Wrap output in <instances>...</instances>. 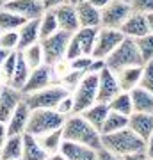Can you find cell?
<instances>
[{"mask_svg":"<svg viewBox=\"0 0 153 160\" xmlns=\"http://www.w3.org/2000/svg\"><path fill=\"white\" fill-rule=\"evenodd\" d=\"M69 62V68L71 69H79V71H87L93 62V57L91 55H80V57L73 59V61H68Z\"/></svg>","mask_w":153,"mask_h":160,"instance_id":"41","label":"cell"},{"mask_svg":"<svg viewBox=\"0 0 153 160\" xmlns=\"http://www.w3.org/2000/svg\"><path fill=\"white\" fill-rule=\"evenodd\" d=\"M7 139V128H6V123L4 121H0V148H2V144L6 142Z\"/></svg>","mask_w":153,"mask_h":160,"instance_id":"46","label":"cell"},{"mask_svg":"<svg viewBox=\"0 0 153 160\" xmlns=\"http://www.w3.org/2000/svg\"><path fill=\"white\" fill-rule=\"evenodd\" d=\"M43 2V7L46 9H55L57 6H61V4H64V2H68V0H41Z\"/></svg>","mask_w":153,"mask_h":160,"instance_id":"45","label":"cell"},{"mask_svg":"<svg viewBox=\"0 0 153 160\" xmlns=\"http://www.w3.org/2000/svg\"><path fill=\"white\" fill-rule=\"evenodd\" d=\"M142 64L144 62L141 59V53L132 38H123V41L105 57V66L114 73L128 66H142Z\"/></svg>","mask_w":153,"mask_h":160,"instance_id":"3","label":"cell"},{"mask_svg":"<svg viewBox=\"0 0 153 160\" xmlns=\"http://www.w3.org/2000/svg\"><path fill=\"white\" fill-rule=\"evenodd\" d=\"M141 71H142V66H128V68L119 69L116 73L119 89L121 91H130V89L137 87L139 80H141Z\"/></svg>","mask_w":153,"mask_h":160,"instance_id":"24","label":"cell"},{"mask_svg":"<svg viewBox=\"0 0 153 160\" xmlns=\"http://www.w3.org/2000/svg\"><path fill=\"white\" fill-rule=\"evenodd\" d=\"M30 116V109L25 102H20L18 107L14 109V112L11 114V118L6 121V128H7V135H16V133H23L27 128V121Z\"/></svg>","mask_w":153,"mask_h":160,"instance_id":"18","label":"cell"},{"mask_svg":"<svg viewBox=\"0 0 153 160\" xmlns=\"http://www.w3.org/2000/svg\"><path fill=\"white\" fill-rule=\"evenodd\" d=\"M80 55H84V53H82V48H80V45L77 43V39L71 36V38H69V43H68V48H66V61H73V59L80 57Z\"/></svg>","mask_w":153,"mask_h":160,"instance_id":"42","label":"cell"},{"mask_svg":"<svg viewBox=\"0 0 153 160\" xmlns=\"http://www.w3.org/2000/svg\"><path fill=\"white\" fill-rule=\"evenodd\" d=\"M25 22H27V18L20 16V14L9 11L6 7H0V32H4V30H18Z\"/></svg>","mask_w":153,"mask_h":160,"instance_id":"31","label":"cell"},{"mask_svg":"<svg viewBox=\"0 0 153 160\" xmlns=\"http://www.w3.org/2000/svg\"><path fill=\"white\" fill-rule=\"evenodd\" d=\"M22 141H23V158L25 160H45V158H48V153L41 148V144H39V141H38L36 135L23 132Z\"/></svg>","mask_w":153,"mask_h":160,"instance_id":"21","label":"cell"},{"mask_svg":"<svg viewBox=\"0 0 153 160\" xmlns=\"http://www.w3.org/2000/svg\"><path fill=\"white\" fill-rule=\"evenodd\" d=\"M7 2H9V0H0V7H4L7 4Z\"/></svg>","mask_w":153,"mask_h":160,"instance_id":"50","label":"cell"},{"mask_svg":"<svg viewBox=\"0 0 153 160\" xmlns=\"http://www.w3.org/2000/svg\"><path fill=\"white\" fill-rule=\"evenodd\" d=\"M94 153H96V158H98V160H110V158H116V157H114V155L110 153V151H109V149L105 148L103 144L96 149V151H94Z\"/></svg>","mask_w":153,"mask_h":160,"instance_id":"43","label":"cell"},{"mask_svg":"<svg viewBox=\"0 0 153 160\" xmlns=\"http://www.w3.org/2000/svg\"><path fill=\"white\" fill-rule=\"evenodd\" d=\"M109 105L107 103H102V102H94L91 107H87L85 110H82L80 114L84 116L85 119L89 121L91 125L94 126L98 132H100V128H102L103 121H105V118H107L109 114Z\"/></svg>","mask_w":153,"mask_h":160,"instance_id":"26","label":"cell"},{"mask_svg":"<svg viewBox=\"0 0 153 160\" xmlns=\"http://www.w3.org/2000/svg\"><path fill=\"white\" fill-rule=\"evenodd\" d=\"M0 91H2V87H0Z\"/></svg>","mask_w":153,"mask_h":160,"instance_id":"53","label":"cell"},{"mask_svg":"<svg viewBox=\"0 0 153 160\" xmlns=\"http://www.w3.org/2000/svg\"><path fill=\"white\" fill-rule=\"evenodd\" d=\"M38 41H39V18L27 20L18 29V50H23Z\"/></svg>","mask_w":153,"mask_h":160,"instance_id":"19","label":"cell"},{"mask_svg":"<svg viewBox=\"0 0 153 160\" xmlns=\"http://www.w3.org/2000/svg\"><path fill=\"white\" fill-rule=\"evenodd\" d=\"M20 52H22L23 59H25V62L28 64V68L30 69L38 68L39 64L45 62V59H43V48H41L39 41L34 43V45L27 46V48H23V50H20Z\"/></svg>","mask_w":153,"mask_h":160,"instance_id":"33","label":"cell"},{"mask_svg":"<svg viewBox=\"0 0 153 160\" xmlns=\"http://www.w3.org/2000/svg\"><path fill=\"white\" fill-rule=\"evenodd\" d=\"M87 2H91V4L94 7H98V9H102V7H105L109 2H112V0H87Z\"/></svg>","mask_w":153,"mask_h":160,"instance_id":"47","label":"cell"},{"mask_svg":"<svg viewBox=\"0 0 153 160\" xmlns=\"http://www.w3.org/2000/svg\"><path fill=\"white\" fill-rule=\"evenodd\" d=\"M22 100H23V92L20 89H14L11 86L2 87V91H0V121L6 123Z\"/></svg>","mask_w":153,"mask_h":160,"instance_id":"15","label":"cell"},{"mask_svg":"<svg viewBox=\"0 0 153 160\" xmlns=\"http://www.w3.org/2000/svg\"><path fill=\"white\" fill-rule=\"evenodd\" d=\"M7 55H9V50H6V48H2V46H0V66L4 64V61H6Z\"/></svg>","mask_w":153,"mask_h":160,"instance_id":"48","label":"cell"},{"mask_svg":"<svg viewBox=\"0 0 153 160\" xmlns=\"http://www.w3.org/2000/svg\"><path fill=\"white\" fill-rule=\"evenodd\" d=\"M135 45H137V50L141 53V59L142 62H146V61H151L153 59V34L151 32H148V34L141 36V38H137Z\"/></svg>","mask_w":153,"mask_h":160,"instance_id":"34","label":"cell"},{"mask_svg":"<svg viewBox=\"0 0 153 160\" xmlns=\"http://www.w3.org/2000/svg\"><path fill=\"white\" fill-rule=\"evenodd\" d=\"M57 30H59V23H57L55 12H54V9H46L39 16V39L54 34Z\"/></svg>","mask_w":153,"mask_h":160,"instance_id":"32","label":"cell"},{"mask_svg":"<svg viewBox=\"0 0 153 160\" xmlns=\"http://www.w3.org/2000/svg\"><path fill=\"white\" fill-rule=\"evenodd\" d=\"M109 109L114 110V112H119V114L130 116L134 112V107H132V98H130V91H119L116 96L107 103Z\"/></svg>","mask_w":153,"mask_h":160,"instance_id":"30","label":"cell"},{"mask_svg":"<svg viewBox=\"0 0 153 160\" xmlns=\"http://www.w3.org/2000/svg\"><path fill=\"white\" fill-rule=\"evenodd\" d=\"M123 32L118 29H105V27H100L96 34V41H94V48H93V53L91 57L94 59H103L107 57L109 53L116 48V46L123 41Z\"/></svg>","mask_w":153,"mask_h":160,"instance_id":"9","label":"cell"},{"mask_svg":"<svg viewBox=\"0 0 153 160\" xmlns=\"http://www.w3.org/2000/svg\"><path fill=\"white\" fill-rule=\"evenodd\" d=\"M102 144L116 158H146L144 141L128 126L112 133H102Z\"/></svg>","mask_w":153,"mask_h":160,"instance_id":"1","label":"cell"},{"mask_svg":"<svg viewBox=\"0 0 153 160\" xmlns=\"http://www.w3.org/2000/svg\"><path fill=\"white\" fill-rule=\"evenodd\" d=\"M55 110L57 112H61L64 118H68V116L73 114V98H71V94H66L61 102L57 103Z\"/></svg>","mask_w":153,"mask_h":160,"instance_id":"40","label":"cell"},{"mask_svg":"<svg viewBox=\"0 0 153 160\" xmlns=\"http://www.w3.org/2000/svg\"><path fill=\"white\" fill-rule=\"evenodd\" d=\"M85 71H79V69H71L69 68V73H66L63 77V86L68 89V91H73L75 87H77V84L80 82V78L84 77Z\"/></svg>","mask_w":153,"mask_h":160,"instance_id":"37","label":"cell"},{"mask_svg":"<svg viewBox=\"0 0 153 160\" xmlns=\"http://www.w3.org/2000/svg\"><path fill=\"white\" fill-rule=\"evenodd\" d=\"M0 46L9 52L18 50V30H4V32H0Z\"/></svg>","mask_w":153,"mask_h":160,"instance_id":"36","label":"cell"},{"mask_svg":"<svg viewBox=\"0 0 153 160\" xmlns=\"http://www.w3.org/2000/svg\"><path fill=\"white\" fill-rule=\"evenodd\" d=\"M139 86L146 91L153 92V59L146 61L142 64V71H141V80H139Z\"/></svg>","mask_w":153,"mask_h":160,"instance_id":"35","label":"cell"},{"mask_svg":"<svg viewBox=\"0 0 153 160\" xmlns=\"http://www.w3.org/2000/svg\"><path fill=\"white\" fill-rule=\"evenodd\" d=\"M123 2H128V0H123Z\"/></svg>","mask_w":153,"mask_h":160,"instance_id":"52","label":"cell"},{"mask_svg":"<svg viewBox=\"0 0 153 160\" xmlns=\"http://www.w3.org/2000/svg\"><path fill=\"white\" fill-rule=\"evenodd\" d=\"M64 119L66 118L61 112H57L55 109H34L30 110L25 132L38 137V135H43L50 130L61 128L64 125Z\"/></svg>","mask_w":153,"mask_h":160,"instance_id":"4","label":"cell"},{"mask_svg":"<svg viewBox=\"0 0 153 160\" xmlns=\"http://www.w3.org/2000/svg\"><path fill=\"white\" fill-rule=\"evenodd\" d=\"M98 92V73H84L77 87L73 89V114H80L82 110L91 107L96 102Z\"/></svg>","mask_w":153,"mask_h":160,"instance_id":"7","label":"cell"},{"mask_svg":"<svg viewBox=\"0 0 153 160\" xmlns=\"http://www.w3.org/2000/svg\"><path fill=\"white\" fill-rule=\"evenodd\" d=\"M128 128L146 142V139L153 133V114L150 112H132L128 116Z\"/></svg>","mask_w":153,"mask_h":160,"instance_id":"17","label":"cell"},{"mask_svg":"<svg viewBox=\"0 0 153 160\" xmlns=\"http://www.w3.org/2000/svg\"><path fill=\"white\" fill-rule=\"evenodd\" d=\"M126 126H128V116L109 110L107 118H105L102 128H100V133H112V132H118L121 128H126Z\"/></svg>","mask_w":153,"mask_h":160,"instance_id":"29","label":"cell"},{"mask_svg":"<svg viewBox=\"0 0 153 160\" xmlns=\"http://www.w3.org/2000/svg\"><path fill=\"white\" fill-rule=\"evenodd\" d=\"M68 2H69V4H79L80 0H68Z\"/></svg>","mask_w":153,"mask_h":160,"instance_id":"51","label":"cell"},{"mask_svg":"<svg viewBox=\"0 0 153 160\" xmlns=\"http://www.w3.org/2000/svg\"><path fill=\"white\" fill-rule=\"evenodd\" d=\"M130 98L134 112H150V114H153V92L137 86L134 89H130Z\"/></svg>","mask_w":153,"mask_h":160,"instance_id":"22","label":"cell"},{"mask_svg":"<svg viewBox=\"0 0 153 160\" xmlns=\"http://www.w3.org/2000/svg\"><path fill=\"white\" fill-rule=\"evenodd\" d=\"M4 7L20 14V16L27 18V20L39 18L45 12V7H43L41 0H9Z\"/></svg>","mask_w":153,"mask_h":160,"instance_id":"16","label":"cell"},{"mask_svg":"<svg viewBox=\"0 0 153 160\" xmlns=\"http://www.w3.org/2000/svg\"><path fill=\"white\" fill-rule=\"evenodd\" d=\"M52 75H54V66L45 64V62L39 64L38 68L30 69L27 82H25V84H23V87H22V92H23V94H27V92L38 91V89H43V87L50 86L52 78H54Z\"/></svg>","mask_w":153,"mask_h":160,"instance_id":"11","label":"cell"},{"mask_svg":"<svg viewBox=\"0 0 153 160\" xmlns=\"http://www.w3.org/2000/svg\"><path fill=\"white\" fill-rule=\"evenodd\" d=\"M66 94H69V91L63 84H50V86L38 89V91L27 92L23 94V102L28 105V109H55L57 103L61 102Z\"/></svg>","mask_w":153,"mask_h":160,"instance_id":"5","label":"cell"},{"mask_svg":"<svg viewBox=\"0 0 153 160\" xmlns=\"http://www.w3.org/2000/svg\"><path fill=\"white\" fill-rule=\"evenodd\" d=\"M144 153H146V158H153V133L144 142Z\"/></svg>","mask_w":153,"mask_h":160,"instance_id":"44","label":"cell"},{"mask_svg":"<svg viewBox=\"0 0 153 160\" xmlns=\"http://www.w3.org/2000/svg\"><path fill=\"white\" fill-rule=\"evenodd\" d=\"M146 18H148V27H150V32L153 34V12L146 14Z\"/></svg>","mask_w":153,"mask_h":160,"instance_id":"49","label":"cell"},{"mask_svg":"<svg viewBox=\"0 0 153 160\" xmlns=\"http://www.w3.org/2000/svg\"><path fill=\"white\" fill-rule=\"evenodd\" d=\"M28 73H30V68H28V64L25 62L22 52L18 50V53H16V66H14L13 77H11V80H9L7 86H11V87H14V89H20V91H22L23 84H25L27 78H28Z\"/></svg>","mask_w":153,"mask_h":160,"instance_id":"28","label":"cell"},{"mask_svg":"<svg viewBox=\"0 0 153 160\" xmlns=\"http://www.w3.org/2000/svg\"><path fill=\"white\" fill-rule=\"evenodd\" d=\"M57 18V23H59V29L66 30L69 34H73L75 30H79L80 23H79V16H77V9H75V4H69V2H64L61 6H57L54 9Z\"/></svg>","mask_w":153,"mask_h":160,"instance_id":"14","label":"cell"},{"mask_svg":"<svg viewBox=\"0 0 153 160\" xmlns=\"http://www.w3.org/2000/svg\"><path fill=\"white\" fill-rule=\"evenodd\" d=\"M59 155L66 160H96V153L93 148L75 141H68V139H63Z\"/></svg>","mask_w":153,"mask_h":160,"instance_id":"12","label":"cell"},{"mask_svg":"<svg viewBox=\"0 0 153 160\" xmlns=\"http://www.w3.org/2000/svg\"><path fill=\"white\" fill-rule=\"evenodd\" d=\"M63 135L68 141L85 144L96 151L102 146V133L91 125L82 114H71L64 119L63 125Z\"/></svg>","mask_w":153,"mask_h":160,"instance_id":"2","label":"cell"},{"mask_svg":"<svg viewBox=\"0 0 153 160\" xmlns=\"http://www.w3.org/2000/svg\"><path fill=\"white\" fill-rule=\"evenodd\" d=\"M121 91L116 78V73L105 66V68L98 73V92H96V102L109 103L118 92Z\"/></svg>","mask_w":153,"mask_h":160,"instance_id":"10","label":"cell"},{"mask_svg":"<svg viewBox=\"0 0 153 160\" xmlns=\"http://www.w3.org/2000/svg\"><path fill=\"white\" fill-rule=\"evenodd\" d=\"M69 38L71 34L66 32V30H57L54 34L46 36L43 39H39L41 48H43V59H45V64H50V66H57L59 62L66 61V48H68Z\"/></svg>","mask_w":153,"mask_h":160,"instance_id":"6","label":"cell"},{"mask_svg":"<svg viewBox=\"0 0 153 160\" xmlns=\"http://www.w3.org/2000/svg\"><path fill=\"white\" fill-rule=\"evenodd\" d=\"M63 139H64V135H63V126H61V128H55V130L46 132V133H43V135H38V141H39L41 148L45 149L46 153H48V157L59 153V148H61Z\"/></svg>","mask_w":153,"mask_h":160,"instance_id":"27","label":"cell"},{"mask_svg":"<svg viewBox=\"0 0 153 160\" xmlns=\"http://www.w3.org/2000/svg\"><path fill=\"white\" fill-rule=\"evenodd\" d=\"M0 158L2 160H18L23 158V141L22 133L7 135L6 142L0 148Z\"/></svg>","mask_w":153,"mask_h":160,"instance_id":"23","label":"cell"},{"mask_svg":"<svg viewBox=\"0 0 153 160\" xmlns=\"http://www.w3.org/2000/svg\"><path fill=\"white\" fill-rule=\"evenodd\" d=\"M132 12V7L128 2L123 0H112L105 7L100 9V27L105 29H118L123 25L128 14Z\"/></svg>","mask_w":153,"mask_h":160,"instance_id":"8","label":"cell"},{"mask_svg":"<svg viewBox=\"0 0 153 160\" xmlns=\"http://www.w3.org/2000/svg\"><path fill=\"white\" fill-rule=\"evenodd\" d=\"M16 53H18V50H13V52H9V55L6 57V61H4V64L0 66V68H2V71H4V77H6L7 84H9V80H11V77H13V71H14V66H16Z\"/></svg>","mask_w":153,"mask_h":160,"instance_id":"38","label":"cell"},{"mask_svg":"<svg viewBox=\"0 0 153 160\" xmlns=\"http://www.w3.org/2000/svg\"><path fill=\"white\" fill-rule=\"evenodd\" d=\"M80 27H100V9L94 7L87 0H80L75 4Z\"/></svg>","mask_w":153,"mask_h":160,"instance_id":"20","label":"cell"},{"mask_svg":"<svg viewBox=\"0 0 153 160\" xmlns=\"http://www.w3.org/2000/svg\"><path fill=\"white\" fill-rule=\"evenodd\" d=\"M132 11L142 12V14H150L153 12V0H128Z\"/></svg>","mask_w":153,"mask_h":160,"instance_id":"39","label":"cell"},{"mask_svg":"<svg viewBox=\"0 0 153 160\" xmlns=\"http://www.w3.org/2000/svg\"><path fill=\"white\" fill-rule=\"evenodd\" d=\"M98 29H100V27H79V30H75L73 34H71L75 39H77V43L80 45L84 55H91V53H93Z\"/></svg>","mask_w":153,"mask_h":160,"instance_id":"25","label":"cell"},{"mask_svg":"<svg viewBox=\"0 0 153 160\" xmlns=\"http://www.w3.org/2000/svg\"><path fill=\"white\" fill-rule=\"evenodd\" d=\"M119 30L123 32L125 38H132V39H137V38L148 34V32H150V27H148L146 14L132 11L130 14H128V18L123 22V25L119 27Z\"/></svg>","mask_w":153,"mask_h":160,"instance_id":"13","label":"cell"}]
</instances>
